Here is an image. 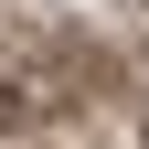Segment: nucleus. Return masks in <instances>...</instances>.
Here are the masks:
<instances>
[]
</instances>
